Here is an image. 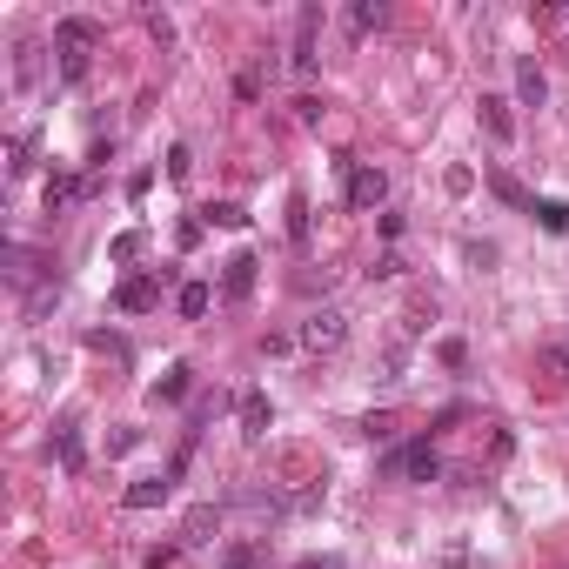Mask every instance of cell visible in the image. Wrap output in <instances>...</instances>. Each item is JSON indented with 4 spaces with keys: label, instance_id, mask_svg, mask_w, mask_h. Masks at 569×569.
<instances>
[{
    "label": "cell",
    "instance_id": "cell-1",
    "mask_svg": "<svg viewBox=\"0 0 569 569\" xmlns=\"http://www.w3.org/2000/svg\"><path fill=\"white\" fill-rule=\"evenodd\" d=\"M94 47H101V27H94L88 14H67V21H54V54H61V81H67V88H74V81H88Z\"/></svg>",
    "mask_w": 569,
    "mask_h": 569
},
{
    "label": "cell",
    "instance_id": "cell-2",
    "mask_svg": "<svg viewBox=\"0 0 569 569\" xmlns=\"http://www.w3.org/2000/svg\"><path fill=\"white\" fill-rule=\"evenodd\" d=\"M382 476H395V482H436L442 476L436 442H402V449H389V456H382Z\"/></svg>",
    "mask_w": 569,
    "mask_h": 569
},
{
    "label": "cell",
    "instance_id": "cell-3",
    "mask_svg": "<svg viewBox=\"0 0 569 569\" xmlns=\"http://www.w3.org/2000/svg\"><path fill=\"white\" fill-rule=\"evenodd\" d=\"M342 175H349V188H342V195H349L355 215H369V208H382V201H389V175H382L375 161H342Z\"/></svg>",
    "mask_w": 569,
    "mask_h": 569
},
{
    "label": "cell",
    "instance_id": "cell-4",
    "mask_svg": "<svg viewBox=\"0 0 569 569\" xmlns=\"http://www.w3.org/2000/svg\"><path fill=\"white\" fill-rule=\"evenodd\" d=\"M342 342H349V315H342V308H315V315L302 322V349L308 355H335Z\"/></svg>",
    "mask_w": 569,
    "mask_h": 569
},
{
    "label": "cell",
    "instance_id": "cell-5",
    "mask_svg": "<svg viewBox=\"0 0 569 569\" xmlns=\"http://www.w3.org/2000/svg\"><path fill=\"white\" fill-rule=\"evenodd\" d=\"M161 282H168V275H128V282L114 288V308H121V315H148V308L161 302Z\"/></svg>",
    "mask_w": 569,
    "mask_h": 569
},
{
    "label": "cell",
    "instance_id": "cell-6",
    "mask_svg": "<svg viewBox=\"0 0 569 569\" xmlns=\"http://www.w3.org/2000/svg\"><path fill=\"white\" fill-rule=\"evenodd\" d=\"M215 536H221V509L215 503H195L188 516H181V536H175V543L195 549V543H215Z\"/></svg>",
    "mask_w": 569,
    "mask_h": 569
},
{
    "label": "cell",
    "instance_id": "cell-7",
    "mask_svg": "<svg viewBox=\"0 0 569 569\" xmlns=\"http://www.w3.org/2000/svg\"><path fill=\"white\" fill-rule=\"evenodd\" d=\"M255 255H248V248H241V255H228V275H221V295H228V302H248V295H255Z\"/></svg>",
    "mask_w": 569,
    "mask_h": 569
},
{
    "label": "cell",
    "instance_id": "cell-8",
    "mask_svg": "<svg viewBox=\"0 0 569 569\" xmlns=\"http://www.w3.org/2000/svg\"><path fill=\"white\" fill-rule=\"evenodd\" d=\"M235 416H241V436L262 442V436H268V422H275V409H268V395H262V389H248V395L235 402Z\"/></svg>",
    "mask_w": 569,
    "mask_h": 569
},
{
    "label": "cell",
    "instance_id": "cell-9",
    "mask_svg": "<svg viewBox=\"0 0 569 569\" xmlns=\"http://www.w3.org/2000/svg\"><path fill=\"white\" fill-rule=\"evenodd\" d=\"M476 108H482V128L496 134V141H516V121H509V101H503V94H482Z\"/></svg>",
    "mask_w": 569,
    "mask_h": 569
},
{
    "label": "cell",
    "instance_id": "cell-10",
    "mask_svg": "<svg viewBox=\"0 0 569 569\" xmlns=\"http://www.w3.org/2000/svg\"><path fill=\"white\" fill-rule=\"evenodd\" d=\"M88 195V181L81 175H47V215H61L67 201H81Z\"/></svg>",
    "mask_w": 569,
    "mask_h": 569
},
{
    "label": "cell",
    "instance_id": "cell-11",
    "mask_svg": "<svg viewBox=\"0 0 569 569\" xmlns=\"http://www.w3.org/2000/svg\"><path fill=\"white\" fill-rule=\"evenodd\" d=\"M168 489H175V476H148V482H134L121 503L128 509H154V503H168Z\"/></svg>",
    "mask_w": 569,
    "mask_h": 569
},
{
    "label": "cell",
    "instance_id": "cell-12",
    "mask_svg": "<svg viewBox=\"0 0 569 569\" xmlns=\"http://www.w3.org/2000/svg\"><path fill=\"white\" fill-rule=\"evenodd\" d=\"M516 94H523V108H543V101H549V81H543V67H536V61L516 67Z\"/></svg>",
    "mask_w": 569,
    "mask_h": 569
},
{
    "label": "cell",
    "instance_id": "cell-13",
    "mask_svg": "<svg viewBox=\"0 0 569 569\" xmlns=\"http://www.w3.org/2000/svg\"><path fill=\"white\" fill-rule=\"evenodd\" d=\"M382 21H389V7H382V0H355V7H349V34H375Z\"/></svg>",
    "mask_w": 569,
    "mask_h": 569
},
{
    "label": "cell",
    "instance_id": "cell-14",
    "mask_svg": "<svg viewBox=\"0 0 569 569\" xmlns=\"http://www.w3.org/2000/svg\"><path fill=\"white\" fill-rule=\"evenodd\" d=\"M175 302H181V315H188V322H201V315L215 308V288H208V282H188V288L175 295Z\"/></svg>",
    "mask_w": 569,
    "mask_h": 569
},
{
    "label": "cell",
    "instance_id": "cell-15",
    "mask_svg": "<svg viewBox=\"0 0 569 569\" xmlns=\"http://www.w3.org/2000/svg\"><path fill=\"white\" fill-rule=\"evenodd\" d=\"M201 221L208 228H248V208L241 201H215V208H201Z\"/></svg>",
    "mask_w": 569,
    "mask_h": 569
},
{
    "label": "cell",
    "instance_id": "cell-16",
    "mask_svg": "<svg viewBox=\"0 0 569 569\" xmlns=\"http://www.w3.org/2000/svg\"><path fill=\"white\" fill-rule=\"evenodd\" d=\"M181 395H188V362H175V369L154 382V402H181Z\"/></svg>",
    "mask_w": 569,
    "mask_h": 569
},
{
    "label": "cell",
    "instance_id": "cell-17",
    "mask_svg": "<svg viewBox=\"0 0 569 569\" xmlns=\"http://www.w3.org/2000/svg\"><path fill=\"white\" fill-rule=\"evenodd\" d=\"M529 215L543 221L549 235H569V201H536V208H529Z\"/></svg>",
    "mask_w": 569,
    "mask_h": 569
},
{
    "label": "cell",
    "instance_id": "cell-18",
    "mask_svg": "<svg viewBox=\"0 0 569 569\" xmlns=\"http://www.w3.org/2000/svg\"><path fill=\"white\" fill-rule=\"evenodd\" d=\"M262 563V543H228L221 549V569H255Z\"/></svg>",
    "mask_w": 569,
    "mask_h": 569
},
{
    "label": "cell",
    "instance_id": "cell-19",
    "mask_svg": "<svg viewBox=\"0 0 569 569\" xmlns=\"http://www.w3.org/2000/svg\"><path fill=\"white\" fill-rule=\"evenodd\" d=\"M141 248H148V235H141V228H128V235H114V262H134V255H141Z\"/></svg>",
    "mask_w": 569,
    "mask_h": 569
},
{
    "label": "cell",
    "instance_id": "cell-20",
    "mask_svg": "<svg viewBox=\"0 0 569 569\" xmlns=\"http://www.w3.org/2000/svg\"><path fill=\"white\" fill-rule=\"evenodd\" d=\"M489 188H496V195H503L509 208H536V201H529V195H523V188H516L509 175H489Z\"/></svg>",
    "mask_w": 569,
    "mask_h": 569
},
{
    "label": "cell",
    "instance_id": "cell-21",
    "mask_svg": "<svg viewBox=\"0 0 569 569\" xmlns=\"http://www.w3.org/2000/svg\"><path fill=\"white\" fill-rule=\"evenodd\" d=\"M288 235H295V241L308 248V201H302V195L288 201Z\"/></svg>",
    "mask_w": 569,
    "mask_h": 569
},
{
    "label": "cell",
    "instance_id": "cell-22",
    "mask_svg": "<svg viewBox=\"0 0 569 569\" xmlns=\"http://www.w3.org/2000/svg\"><path fill=\"white\" fill-rule=\"evenodd\" d=\"M7 168H14V175L34 168V134H14V161H7Z\"/></svg>",
    "mask_w": 569,
    "mask_h": 569
},
{
    "label": "cell",
    "instance_id": "cell-23",
    "mask_svg": "<svg viewBox=\"0 0 569 569\" xmlns=\"http://www.w3.org/2000/svg\"><path fill=\"white\" fill-rule=\"evenodd\" d=\"M81 462H88V456H81V436L61 429V469H81Z\"/></svg>",
    "mask_w": 569,
    "mask_h": 569
},
{
    "label": "cell",
    "instance_id": "cell-24",
    "mask_svg": "<svg viewBox=\"0 0 569 569\" xmlns=\"http://www.w3.org/2000/svg\"><path fill=\"white\" fill-rule=\"evenodd\" d=\"M148 34H154L161 47H175V21H168V14H148Z\"/></svg>",
    "mask_w": 569,
    "mask_h": 569
},
{
    "label": "cell",
    "instance_id": "cell-25",
    "mask_svg": "<svg viewBox=\"0 0 569 569\" xmlns=\"http://www.w3.org/2000/svg\"><path fill=\"white\" fill-rule=\"evenodd\" d=\"M295 121H302V128H315V121H322V101H315V94H308V101H295Z\"/></svg>",
    "mask_w": 569,
    "mask_h": 569
},
{
    "label": "cell",
    "instance_id": "cell-26",
    "mask_svg": "<svg viewBox=\"0 0 569 569\" xmlns=\"http://www.w3.org/2000/svg\"><path fill=\"white\" fill-rule=\"evenodd\" d=\"M188 168H195V161H188V148H168V175L188 181Z\"/></svg>",
    "mask_w": 569,
    "mask_h": 569
},
{
    "label": "cell",
    "instance_id": "cell-27",
    "mask_svg": "<svg viewBox=\"0 0 569 569\" xmlns=\"http://www.w3.org/2000/svg\"><path fill=\"white\" fill-rule=\"evenodd\" d=\"M442 569H469V549H462V543H449V549H442Z\"/></svg>",
    "mask_w": 569,
    "mask_h": 569
},
{
    "label": "cell",
    "instance_id": "cell-28",
    "mask_svg": "<svg viewBox=\"0 0 569 569\" xmlns=\"http://www.w3.org/2000/svg\"><path fill=\"white\" fill-rule=\"evenodd\" d=\"M295 569H349V563H342V556H302Z\"/></svg>",
    "mask_w": 569,
    "mask_h": 569
}]
</instances>
